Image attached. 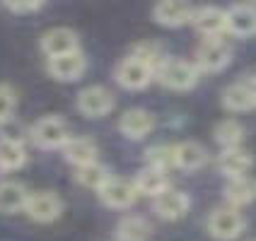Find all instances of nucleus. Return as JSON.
<instances>
[{"label":"nucleus","mask_w":256,"mask_h":241,"mask_svg":"<svg viewBox=\"0 0 256 241\" xmlns=\"http://www.w3.org/2000/svg\"><path fill=\"white\" fill-rule=\"evenodd\" d=\"M215 140L222 145V150H232V147H242V140H244V126L240 121L234 118H225L220 121L213 130Z\"/></svg>","instance_id":"obj_24"},{"label":"nucleus","mask_w":256,"mask_h":241,"mask_svg":"<svg viewBox=\"0 0 256 241\" xmlns=\"http://www.w3.org/2000/svg\"><path fill=\"white\" fill-rule=\"evenodd\" d=\"M87 68V60L82 51H75V53H66V56L58 58H48V72L51 77H56L60 82H72L78 80Z\"/></svg>","instance_id":"obj_14"},{"label":"nucleus","mask_w":256,"mask_h":241,"mask_svg":"<svg viewBox=\"0 0 256 241\" xmlns=\"http://www.w3.org/2000/svg\"><path fill=\"white\" fill-rule=\"evenodd\" d=\"M114 77L116 82L121 87H126V89H142V87L150 85V80L155 77V70L148 63H142L140 58L126 56L116 65Z\"/></svg>","instance_id":"obj_5"},{"label":"nucleus","mask_w":256,"mask_h":241,"mask_svg":"<svg viewBox=\"0 0 256 241\" xmlns=\"http://www.w3.org/2000/svg\"><path fill=\"white\" fill-rule=\"evenodd\" d=\"M63 213V200L58 193L54 191H39V193H32L27 203V215L34 222H54L58 220Z\"/></svg>","instance_id":"obj_8"},{"label":"nucleus","mask_w":256,"mask_h":241,"mask_svg":"<svg viewBox=\"0 0 256 241\" xmlns=\"http://www.w3.org/2000/svg\"><path fill=\"white\" fill-rule=\"evenodd\" d=\"M191 208V200L184 191H176V188H167L162 196H157L152 200V210H155L162 220H179L184 217Z\"/></svg>","instance_id":"obj_13"},{"label":"nucleus","mask_w":256,"mask_h":241,"mask_svg":"<svg viewBox=\"0 0 256 241\" xmlns=\"http://www.w3.org/2000/svg\"><path fill=\"white\" fill-rule=\"evenodd\" d=\"M208 152L206 147L196 140H184L174 145V167L182 171H198L206 167Z\"/></svg>","instance_id":"obj_17"},{"label":"nucleus","mask_w":256,"mask_h":241,"mask_svg":"<svg viewBox=\"0 0 256 241\" xmlns=\"http://www.w3.org/2000/svg\"><path fill=\"white\" fill-rule=\"evenodd\" d=\"M152 234V227L145 217L128 215L116 225V239L118 241H148Z\"/></svg>","instance_id":"obj_22"},{"label":"nucleus","mask_w":256,"mask_h":241,"mask_svg":"<svg viewBox=\"0 0 256 241\" xmlns=\"http://www.w3.org/2000/svg\"><path fill=\"white\" fill-rule=\"evenodd\" d=\"M17 106V94L10 85H0V123L10 121Z\"/></svg>","instance_id":"obj_29"},{"label":"nucleus","mask_w":256,"mask_h":241,"mask_svg":"<svg viewBox=\"0 0 256 241\" xmlns=\"http://www.w3.org/2000/svg\"><path fill=\"white\" fill-rule=\"evenodd\" d=\"M29 140L42 150H63L70 140V128L60 116H42L29 128Z\"/></svg>","instance_id":"obj_1"},{"label":"nucleus","mask_w":256,"mask_h":241,"mask_svg":"<svg viewBox=\"0 0 256 241\" xmlns=\"http://www.w3.org/2000/svg\"><path fill=\"white\" fill-rule=\"evenodd\" d=\"M24 138H29V130L22 128V123H17L14 118L0 123V140H12V142H24Z\"/></svg>","instance_id":"obj_30"},{"label":"nucleus","mask_w":256,"mask_h":241,"mask_svg":"<svg viewBox=\"0 0 256 241\" xmlns=\"http://www.w3.org/2000/svg\"><path fill=\"white\" fill-rule=\"evenodd\" d=\"M29 193L20 181H0V213H17L27 210Z\"/></svg>","instance_id":"obj_21"},{"label":"nucleus","mask_w":256,"mask_h":241,"mask_svg":"<svg viewBox=\"0 0 256 241\" xmlns=\"http://www.w3.org/2000/svg\"><path fill=\"white\" fill-rule=\"evenodd\" d=\"M196 29L206 39H218L222 36V31H228V10H220V7H198L194 12L191 19Z\"/></svg>","instance_id":"obj_16"},{"label":"nucleus","mask_w":256,"mask_h":241,"mask_svg":"<svg viewBox=\"0 0 256 241\" xmlns=\"http://www.w3.org/2000/svg\"><path fill=\"white\" fill-rule=\"evenodd\" d=\"M244 227H246V220L240 213V208H232V205L215 208L213 213L208 215V232H210V237L220 241L237 239L244 232Z\"/></svg>","instance_id":"obj_3"},{"label":"nucleus","mask_w":256,"mask_h":241,"mask_svg":"<svg viewBox=\"0 0 256 241\" xmlns=\"http://www.w3.org/2000/svg\"><path fill=\"white\" fill-rule=\"evenodd\" d=\"M42 51L48 58L75 53V51H80V39H78V34L68 27L48 29V31L42 36Z\"/></svg>","instance_id":"obj_10"},{"label":"nucleus","mask_w":256,"mask_h":241,"mask_svg":"<svg viewBox=\"0 0 256 241\" xmlns=\"http://www.w3.org/2000/svg\"><path fill=\"white\" fill-rule=\"evenodd\" d=\"M194 7L179 2V0H164V2H157L152 7V17H155L157 24H164V27H182L186 22L194 19Z\"/></svg>","instance_id":"obj_15"},{"label":"nucleus","mask_w":256,"mask_h":241,"mask_svg":"<svg viewBox=\"0 0 256 241\" xmlns=\"http://www.w3.org/2000/svg\"><path fill=\"white\" fill-rule=\"evenodd\" d=\"M97 155H100L97 142L92 140V138H85V135H80V138H70L68 145L63 147V157H66V162L75 164L78 169H80V167H87V164H92V162H97Z\"/></svg>","instance_id":"obj_18"},{"label":"nucleus","mask_w":256,"mask_h":241,"mask_svg":"<svg viewBox=\"0 0 256 241\" xmlns=\"http://www.w3.org/2000/svg\"><path fill=\"white\" fill-rule=\"evenodd\" d=\"M254 167V157L244 147H232V150H222V155L218 157V169L230 179H242L249 174Z\"/></svg>","instance_id":"obj_11"},{"label":"nucleus","mask_w":256,"mask_h":241,"mask_svg":"<svg viewBox=\"0 0 256 241\" xmlns=\"http://www.w3.org/2000/svg\"><path fill=\"white\" fill-rule=\"evenodd\" d=\"M222 104H225V109L234 111V114L254 109L256 106V75H244L242 80L232 82L222 92Z\"/></svg>","instance_id":"obj_7"},{"label":"nucleus","mask_w":256,"mask_h":241,"mask_svg":"<svg viewBox=\"0 0 256 241\" xmlns=\"http://www.w3.org/2000/svg\"><path fill=\"white\" fill-rule=\"evenodd\" d=\"M145 162L148 167L160 171H170L174 167V147L172 145H155L145 152Z\"/></svg>","instance_id":"obj_27"},{"label":"nucleus","mask_w":256,"mask_h":241,"mask_svg":"<svg viewBox=\"0 0 256 241\" xmlns=\"http://www.w3.org/2000/svg\"><path fill=\"white\" fill-rule=\"evenodd\" d=\"M232 58V48L225 39H203L200 46L196 48V68L200 72H218L222 70Z\"/></svg>","instance_id":"obj_4"},{"label":"nucleus","mask_w":256,"mask_h":241,"mask_svg":"<svg viewBox=\"0 0 256 241\" xmlns=\"http://www.w3.org/2000/svg\"><path fill=\"white\" fill-rule=\"evenodd\" d=\"M75 179H78V184H82L85 188H92V191L100 193L102 188L109 184L112 174H109V169H106L102 162H92V164H87V167H80L78 174H75Z\"/></svg>","instance_id":"obj_25"},{"label":"nucleus","mask_w":256,"mask_h":241,"mask_svg":"<svg viewBox=\"0 0 256 241\" xmlns=\"http://www.w3.org/2000/svg\"><path fill=\"white\" fill-rule=\"evenodd\" d=\"M133 181H136V188H138L140 196H148V198H152V200H155L157 196H162V193L170 188V176H167V171L152 169V167L140 169Z\"/></svg>","instance_id":"obj_19"},{"label":"nucleus","mask_w":256,"mask_h":241,"mask_svg":"<svg viewBox=\"0 0 256 241\" xmlns=\"http://www.w3.org/2000/svg\"><path fill=\"white\" fill-rule=\"evenodd\" d=\"M225 198H228V203L232 205V208L249 205V203L256 198V184L249 179V176L230 179L228 186H225Z\"/></svg>","instance_id":"obj_23"},{"label":"nucleus","mask_w":256,"mask_h":241,"mask_svg":"<svg viewBox=\"0 0 256 241\" xmlns=\"http://www.w3.org/2000/svg\"><path fill=\"white\" fill-rule=\"evenodd\" d=\"M130 56L140 58L142 63H148L152 70L157 72V68L164 63V56H162V46L155 41H140L133 46V51H130Z\"/></svg>","instance_id":"obj_28"},{"label":"nucleus","mask_w":256,"mask_h":241,"mask_svg":"<svg viewBox=\"0 0 256 241\" xmlns=\"http://www.w3.org/2000/svg\"><path fill=\"white\" fill-rule=\"evenodd\" d=\"M198 68L191 60H182V58H164V63L157 68L155 77L170 89H191L198 82Z\"/></svg>","instance_id":"obj_2"},{"label":"nucleus","mask_w":256,"mask_h":241,"mask_svg":"<svg viewBox=\"0 0 256 241\" xmlns=\"http://www.w3.org/2000/svg\"><path fill=\"white\" fill-rule=\"evenodd\" d=\"M5 7H8L10 12L24 14V12H34V10L44 7V2H5Z\"/></svg>","instance_id":"obj_31"},{"label":"nucleus","mask_w":256,"mask_h":241,"mask_svg":"<svg viewBox=\"0 0 256 241\" xmlns=\"http://www.w3.org/2000/svg\"><path fill=\"white\" fill-rule=\"evenodd\" d=\"M155 128V116L145 109H128L118 118V130L130 140H142Z\"/></svg>","instance_id":"obj_12"},{"label":"nucleus","mask_w":256,"mask_h":241,"mask_svg":"<svg viewBox=\"0 0 256 241\" xmlns=\"http://www.w3.org/2000/svg\"><path fill=\"white\" fill-rule=\"evenodd\" d=\"M24 162H27V150L22 142L0 140V169L14 171L24 167Z\"/></svg>","instance_id":"obj_26"},{"label":"nucleus","mask_w":256,"mask_h":241,"mask_svg":"<svg viewBox=\"0 0 256 241\" xmlns=\"http://www.w3.org/2000/svg\"><path fill=\"white\" fill-rule=\"evenodd\" d=\"M228 31L234 36L256 34V7L252 5H232L228 10Z\"/></svg>","instance_id":"obj_20"},{"label":"nucleus","mask_w":256,"mask_h":241,"mask_svg":"<svg viewBox=\"0 0 256 241\" xmlns=\"http://www.w3.org/2000/svg\"><path fill=\"white\" fill-rule=\"evenodd\" d=\"M138 188L133 179H121V176H112L109 184L100 191V200L106 208H114V210H126L130 208L136 200H138Z\"/></svg>","instance_id":"obj_6"},{"label":"nucleus","mask_w":256,"mask_h":241,"mask_svg":"<svg viewBox=\"0 0 256 241\" xmlns=\"http://www.w3.org/2000/svg\"><path fill=\"white\" fill-rule=\"evenodd\" d=\"M78 109L85 116H90V118L106 116L114 109V94L102 85L85 87V89L78 94Z\"/></svg>","instance_id":"obj_9"}]
</instances>
